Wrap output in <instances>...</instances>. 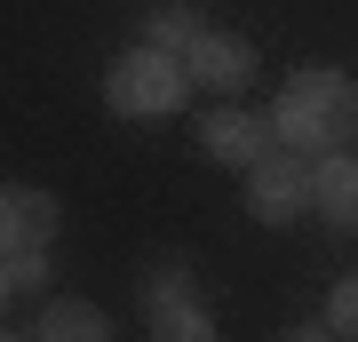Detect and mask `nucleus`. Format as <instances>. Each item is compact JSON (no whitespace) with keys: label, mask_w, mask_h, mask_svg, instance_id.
I'll return each mask as SVG.
<instances>
[{"label":"nucleus","mask_w":358,"mask_h":342,"mask_svg":"<svg viewBox=\"0 0 358 342\" xmlns=\"http://www.w3.org/2000/svg\"><path fill=\"white\" fill-rule=\"evenodd\" d=\"M192 96H199V88H192V72H183V56L159 48V40L120 48L112 72H103V104H112L120 120H167V112H183Z\"/></svg>","instance_id":"nucleus-1"},{"label":"nucleus","mask_w":358,"mask_h":342,"mask_svg":"<svg viewBox=\"0 0 358 342\" xmlns=\"http://www.w3.org/2000/svg\"><path fill=\"white\" fill-rule=\"evenodd\" d=\"M247 215L271 223V231H294L310 215V159L294 143H271V152L247 167Z\"/></svg>","instance_id":"nucleus-2"},{"label":"nucleus","mask_w":358,"mask_h":342,"mask_svg":"<svg viewBox=\"0 0 358 342\" xmlns=\"http://www.w3.org/2000/svg\"><path fill=\"white\" fill-rule=\"evenodd\" d=\"M143 327L159 342H207L215 334V311H207V294H199V279L183 263L143 271Z\"/></svg>","instance_id":"nucleus-3"},{"label":"nucleus","mask_w":358,"mask_h":342,"mask_svg":"<svg viewBox=\"0 0 358 342\" xmlns=\"http://www.w3.org/2000/svg\"><path fill=\"white\" fill-rule=\"evenodd\" d=\"M271 143H279L271 112H247V104H231V96L199 112V152H207V159H223V167H239V176L271 152Z\"/></svg>","instance_id":"nucleus-4"},{"label":"nucleus","mask_w":358,"mask_h":342,"mask_svg":"<svg viewBox=\"0 0 358 342\" xmlns=\"http://www.w3.org/2000/svg\"><path fill=\"white\" fill-rule=\"evenodd\" d=\"M183 72H192V88H199V96H239L247 80H255V40L207 24L192 48H183Z\"/></svg>","instance_id":"nucleus-5"},{"label":"nucleus","mask_w":358,"mask_h":342,"mask_svg":"<svg viewBox=\"0 0 358 342\" xmlns=\"http://www.w3.org/2000/svg\"><path fill=\"white\" fill-rule=\"evenodd\" d=\"M310 215L327 231H358V152L350 143L327 152V159H310Z\"/></svg>","instance_id":"nucleus-6"},{"label":"nucleus","mask_w":358,"mask_h":342,"mask_svg":"<svg viewBox=\"0 0 358 342\" xmlns=\"http://www.w3.org/2000/svg\"><path fill=\"white\" fill-rule=\"evenodd\" d=\"M271 127H279V143H294L303 159H327V152H343V143L358 136V112H310V104H287L279 96Z\"/></svg>","instance_id":"nucleus-7"},{"label":"nucleus","mask_w":358,"mask_h":342,"mask_svg":"<svg viewBox=\"0 0 358 342\" xmlns=\"http://www.w3.org/2000/svg\"><path fill=\"white\" fill-rule=\"evenodd\" d=\"M56 239V199L32 183H0V255L8 247H48Z\"/></svg>","instance_id":"nucleus-8"},{"label":"nucleus","mask_w":358,"mask_h":342,"mask_svg":"<svg viewBox=\"0 0 358 342\" xmlns=\"http://www.w3.org/2000/svg\"><path fill=\"white\" fill-rule=\"evenodd\" d=\"M287 104H310V112H358V80L343 64H294L287 72Z\"/></svg>","instance_id":"nucleus-9"},{"label":"nucleus","mask_w":358,"mask_h":342,"mask_svg":"<svg viewBox=\"0 0 358 342\" xmlns=\"http://www.w3.org/2000/svg\"><path fill=\"white\" fill-rule=\"evenodd\" d=\"M24 334H32V342H103L112 318H103L96 303H72V294H64V303H40V318H32Z\"/></svg>","instance_id":"nucleus-10"},{"label":"nucleus","mask_w":358,"mask_h":342,"mask_svg":"<svg viewBox=\"0 0 358 342\" xmlns=\"http://www.w3.org/2000/svg\"><path fill=\"white\" fill-rule=\"evenodd\" d=\"M207 32V16H199V0H152L143 8V40H159V48H192V40Z\"/></svg>","instance_id":"nucleus-11"},{"label":"nucleus","mask_w":358,"mask_h":342,"mask_svg":"<svg viewBox=\"0 0 358 342\" xmlns=\"http://www.w3.org/2000/svg\"><path fill=\"white\" fill-rule=\"evenodd\" d=\"M327 342H358V271H343V279L327 287Z\"/></svg>","instance_id":"nucleus-12"},{"label":"nucleus","mask_w":358,"mask_h":342,"mask_svg":"<svg viewBox=\"0 0 358 342\" xmlns=\"http://www.w3.org/2000/svg\"><path fill=\"white\" fill-rule=\"evenodd\" d=\"M8 287L16 294H48V247H8Z\"/></svg>","instance_id":"nucleus-13"},{"label":"nucleus","mask_w":358,"mask_h":342,"mask_svg":"<svg viewBox=\"0 0 358 342\" xmlns=\"http://www.w3.org/2000/svg\"><path fill=\"white\" fill-rule=\"evenodd\" d=\"M8 303H16V287H8V255H0V327H8Z\"/></svg>","instance_id":"nucleus-14"}]
</instances>
